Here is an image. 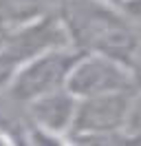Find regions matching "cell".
Listing matches in <instances>:
<instances>
[{
	"label": "cell",
	"mask_w": 141,
	"mask_h": 146,
	"mask_svg": "<svg viewBox=\"0 0 141 146\" xmlns=\"http://www.w3.org/2000/svg\"><path fill=\"white\" fill-rule=\"evenodd\" d=\"M104 2H108V5H115V7H123L128 0H104Z\"/></svg>",
	"instance_id": "7"
},
{
	"label": "cell",
	"mask_w": 141,
	"mask_h": 146,
	"mask_svg": "<svg viewBox=\"0 0 141 146\" xmlns=\"http://www.w3.org/2000/svg\"><path fill=\"white\" fill-rule=\"evenodd\" d=\"M75 109H77V98L69 89H60V91L40 95L29 104H24L26 124L69 137Z\"/></svg>",
	"instance_id": "5"
},
{
	"label": "cell",
	"mask_w": 141,
	"mask_h": 146,
	"mask_svg": "<svg viewBox=\"0 0 141 146\" xmlns=\"http://www.w3.org/2000/svg\"><path fill=\"white\" fill-rule=\"evenodd\" d=\"M57 16L73 49L110 55L134 71L141 55V27L121 7L104 0H60Z\"/></svg>",
	"instance_id": "1"
},
{
	"label": "cell",
	"mask_w": 141,
	"mask_h": 146,
	"mask_svg": "<svg viewBox=\"0 0 141 146\" xmlns=\"http://www.w3.org/2000/svg\"><path fill=\"white\" fill-rule=\"evenodd\" d=\"M77 55L79 51L70 44H60L29 58L9 80V93L20 104H29L40 95L66 89V80Z\"/></svg>",
	"instance_id": "2"
},
{
	"label": "cell",
	"mask_w": 141,
	"mask_h": 146,
	"mask_svg": "<svg viewBox=\"0 0 141 146\" xmlns=\"http://www.w3.org/2000/svg\"><path fill=\"white\" fill-rule=\"evenodd\" d=\"M139 91V89H137ZM113 93L77 100L70 135L73 139H95V137L119 135L126 128L128 113L134 93Z\"/></svg>",
	"instance_id": "4"
},
{
	"label": "cell",
	"mask_w": 141,
	"mask_h": 146,
	"mask_svg": "<svg viewBox=\"0 0 141 146\" xmlns=\"http://www.w3.org/2000/svg\"><path fill=\"white\" fill-rule=\"evenodd\" d=\"M57 9L60 0H0V29L29 25L57 13Z\"/></svg>",
	"instance_id": "6"
},
{
	"label": "cell",
	"mask_w": 141,
	"mask_h": 146,
	"mask_svg": "<svg viewBox=\"0 0 141 146\" xmlns=\"http://www.w3.org/2000/svg\"><path fill=\"white\" fill-rule=\"evenodd\" d=\"M77 100L113 93H132L139 89V80L128 64L101 53H79L66 80Z\"/></svg>",
	"instance_id": "3"
}]
</instances>
